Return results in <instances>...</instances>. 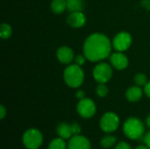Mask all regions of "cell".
<instances>
[{
	"label": "cell",
	"mask_w": 150,
	"mask_h": 149,
	"mask_svg": "<svg viewBox=\"0 0 150 149\" xmlns=\"http://www.w3.org/2000/svg\"><path fill=\"white\" fill-rule=\"evenodd\" d=\"M124 134L129 140L137 141L143 138L145 126L142 121L135 117L128 118L123 124Z\"/></svg>",
	"instance_id": "2"
},
{
	"label": "cell",
	"mask_w": 150,
	"mask_h": 149,
	"mask_svg": "<svg viewBox=\"0 0 150 149\" xmlns=\"http://www.w3.org/2000/svg\"><path fill=\"white\" fill-rule=\"evenodd\" d=\"M85 59H86V57L84 56V54L83 55H77L76 57V63L77 64V65H79V66H82V65H83L84 64V62H85Z\"/></svg>",
	"instance_id": "24"
},
{
	"label": "cell",
	"mask_w": 150,
	"mask_h": 149,
	"mask_svg": "<svg viewBox=\"0 0 150 149\" xmlns=\"http://www.w3.org/2000/svg\"><path fill=\"white\" fill-rule=\"evenodd\" d=\"M117 143V138L113 135H105L100 141V145L103 148L109 149L114 147Z\"/></svg>",
	"instance_id": "17"
},
{
	"label": "cell",
	"mask_w": 150,
	"mask_h": 149,
	"mask_svg": "<svg viewBox=\"0 0 150 149\" xmlns=\"http://www.w3.org/2000/svg\"><path fill=\"white\" fill-rule=\"evenodd\" d=\"M120 126L119 116L112 112H105L100 119V128L105 133H114Z\"/></svg>",
	"instance_id": "5"
},
{
	"label": "cell",
	"mask_w": 150,
	"mask_h": 149,
	"mask_svg": "<svg viewBox=\"0 0 150 149\" xmlns=\"http://www.w3.org/2000/svg\"><path fill=\"white\" fill-rule=\"evenodd\" d=\"M146 124H147V126L150 128V114L148 116V118L146 119Z\"/></svg>",
	"instance_id": "31"
},
{
	"label": "cell",
	"mask_w": 150,
	"mask_h": 149,
	"mask_svg": "<svg viewBox=\"0 0 150 149\" xmlns=\"http://www.w3.org/2000/svg\"><path fill=\"white\" fill-rule=\"evenodd\" d=\"M132 44V37L127 32H119L112 40V47L118 52H124L129 48Z\"/></svg>",
	"instance_id": "8"
},
{
	"label": "cell",
	"mask_w": 150,
	"mask_h": 149,
	"mask_svg": "<svg viewBox=\"0 0 150 149\" xmlns=\"http://www.w3.org/2000/svg\"><path fill=\"white\" fill-rule=\"evenodd\" d=\"M134 149H150L149 147H147L146 145H141V146H138L136 147Z\"/></svg>",
	"instance_id": "30"
},
{
	"label": "cell",
	"mask_w": 150,
	"mask_h": 149,
	"mask_svg": "<svg viewBox=\"0 0 150 149\" xmlns=\"http://www.w3.org/2000/svg\"><path fill=\"white\" fill-rule=\"evenodd\" d=\"M143 95V91L140 86H132L126 91V97L129 102L135 103L138 102Z\"/></svg>",
	"instance_id": "13"
},
{
	"label": "cell",
	"mask_w": 150,
	"mask_h": 149,
	"mask_svg": "<svg viewBox=\"0 0 150 149\" xmlns=\"http://www.w3.org/2000/svg\"><path fill=\"white\" fill-rule=\"evenodd\" d=\"M143 142H144V144H145L147 147H149L150 148V131L149 132H148V133L145 134V136L143 137Z\"/></svg>",
	"instance_id": "25"
},
{
	"label": "cell",
	"mask_w": 150,
	"mask_h": 149,
	"mask_svg": "<svg viewBox=\"0 0 150 149\" xmlns=\"http://www.w3.org/2000/svg\"><path fill=\"white\" fill-rule=\"evenodd\" d=\"M115 149H132V147H131L127 142L120 141V142H119V143L116 145Z\"/></svg>",
	"instance_id": "23"
},
{
	"label": "cell",
	"mask_w": 150,
	"mask_h": 149,
	"mask_svg": "<svg viewBox=\"0 0 150 149\" xmlns=\"http://www.w3.org/2000/svg\"><path fill=\"white\" fill-rule=\"evenodd\" d=\"M67 10L70 12L82 11L84 8V4L83 0H66Z\"/></svg>",
	"instance_id": "16"
},
{
	"label": "cell",
	"mask_w": 150,
	"mask_h": 149,
	"mask_svg": "<svg viewBox=\"0 0 150 149\" xmlns=\"http://www.w3.org/2000/svg\"><path fill=\"white\" fill-rule=\"evenodd\" d=\"M83 50L87 60L96 62L111 55L112 43L106 35L95 32L88 36L85 40Z\"/></svg>",
	"instance_id": "1"
},
{
	"label": "cell",
	"mask_w": 150,
	"mask_h": 149,
	"mask_svg": "<svg viewBox=\"0 0 150 149\" xmlns=\"http://www.w3.org/2000/svg\"><path fill=\"white\" fill-rule=\"evenodd\" d=\"M67 23L73 28H80L83 26L86 23V17L83 11H74L67 18Z\"/></svg>",
	"instance_id": "11"
},
{
	"label": "cell",
	"mask_w": 150,
	"mask_h": 149,
	"mask_svg": "<svg viewBox=\"0 0 150 149\" xmlns=\"http://www.w3.org/2000/svg\"><path fill=\"white\" fill-rule=\"evenodd\" d=\"M76 97L77 98H79V99H83V98H84L85 97V94H84V92L83 91V90H78L77 92H76Z\"/></svg>",
	"instance_id": "29"
},
{
	"label": "cell",
	"mask_w": 150,
	"mask_h": 149,
	"mask_svg": "<svg viewBox=\"0 0 150 149\" xmlns=\"http://www.w3.org/2000/svg\"><path fill=\"white\" fill-rule=\"evenodd\" d=\"M134 82L135 83L142 87V86H145L148 83V79L145 74L143 73H138L135 76H134Z\"/></svg>",
	"instance_id": "20"
},
{
	"label": "cell",
	"mask_w": 150,
	"mask_h": 149,
	"mask_svg": "<svg viewBox=\"0 0 150 149\" xmlns=\"http://www.w3.org/2000/svg\"><path fill=\"white\" fill-rule=\"evenodd\" d=\"M63 78L66 84L70 88L80 87L84 80V73L81 66L76 64H71L66 68L63 73Z\"/></svg>",
	"instance_id": "3"
},
{
	"label": "cell",
	"mask_w": 150,
	"mask_h": 149,
	"mask_svg": "<svg viewBox=\"0 0 150 149\" xmlns=\"http://www.w3.org/2000/svg\"><path fill=\"white\" fill-rule=\"evenodd\" d=\"M110 61L116 69L122 70L128 66V59L122 52H116L110 55Z\"/></svg>",
	"instance_id": "10"
},
{
	"label": "cell",
	"mask_w": 150,
	"mask_h": 149,
	"mask_svg": "<svg viewBox=\"0 0 150 149\" xmlns=\"http://www.w3.org/2000/svg\"><path fill=\"white\" fill-rule=\"evenodd\" d=\"M96 92L98 96H99L100 97H105L108 94V88L105 85V83H98L96 89Z\"/></svg>",
	"instance_id": "21"
},
{
	"label": "cell",
	"mask_w": 150,
	"mask_h": 149,
	"mask_svg": "<svg viewBox=\"0 0 150 149\" xmlns=\"http://www.w3.org/2000/svg\"><path fill=\"white\" fill-rule=\"evenodd\" d=\"M57 59L63 64H69L75 58L73 50L69 47H61L56 52Z\"/></svg>",
	"instance_id": "12"
},
{
	"label": "cell",
	"mask_w": 150,
	"mask_h": 149,
	"mask_svg": "<svg viewBox=\"0 0 150 149\" xmlns=\"http://www.w3.org/2000/svg\"><path fill=\"white\" fill-rule=\"evenodd\" d=\"M25 148L27 149H39L43 143V135L36 128L27 129L22 137Z\"/></svg>",
	"instance_id": "4"
},
{
	"label": "cell",
	"mask_w": 150,
	"mask_h": 149,
	"mask_svg": "<svg viewBox=\"0 0 150 149\" xmlns=\"http://www.w3.org/2000/svg\"><path fill=\"white\" fill-rule=\"evenodd\" d=\"M6 114H7V111H6L5 107L4 105H0V119H4V117L6 116Z\"/></svg>",
	"instance_id": "26"
},
{
	"label": "cell",
	"mask_w": 150,
	"mask_h": 149,
	"mask_svg": "<svg viewBox=\"0 0 150 149\" xmlns=\"http://www.w3.org/2000/svg\"><path fill=\"white\" fill-rule=\"evenodd\" d=\"M144 92L145 94L150 98V81L147 83V84L144 86Z\"/></svg>",
	"instance_id": "28"
},
{
	"label": "cell",
	"mask_w": 150,
	"mask_h": 149,
	"mask_svg": "<svg viewBox=\"0 0 150 149\" xmlns=\"http://www.w3.org/2000/svg\"><path fill=\"white\" fill-rule=\"evenodd\" d=\"M12 34V29L10 25L3 23L0 26V37L4 40L9 39Z\"/></svg>",
	"instance_id": "19"
},
{
	"label": "cell",
	"mask_w": 150,
	"mask_h": 149,
	"mask_svg": "<svg viewBox=\"0 0 150 149\" xmlns=\"http://www.w3.org/2000/svg\"><path fill=\"white\" fill-rule=\"evenodd\" d=\"M56 133L57 135L64 140H69L72 136V130H71V125L66 123V122H62L61 124H59V126L56 128Z\"/></svg>",
	"instance_id": "14"
},
{
	"label": "cell",
	"mask_w": 150,
	"mask_h": 149,
	"mask_svg": "<svg viewBox=\"0 0 150 149\" xmlns=\"http://www.w3.org/2000/svg\"><path fill=\"white\" fill-rule=\"evenodd\" d=\"M51 10L54 14H62L67 10L66 0H53L51 3Z\"/></svg>",
	"instance_id": "15"
},
{
	"label": "cell",
	"mask_w": 150,
	"mask_h": 149,
	"mask_svg": "<svg viewBox=\"0 0 150 149\" xmlns=\"http://www.w3.org/2000/svg\"><path fill=\"white\" fill-rule=\"evenodd\" d=\"M142 5L144 9L150 11V0H142Z\"/></svg>",
	"instance_id": "27"
},
{
	"label": "cell",
	"mask_w": 150,
	"mask_h": 149,
	"mask_svg": "<svg viewBox=\"0 0 150 149\" xmlns=\"http://www.w3.org/2000/svg\"><path fill=\"white\" fill-rule=\"evenodd\" d=\"M71 130H72L73 135H77V134H80V133L82 131V127L78 123H72L71 124Z\"/></svg>",
	"instance_id": "22"
},
{
	"label": "cell",
	"mask_w": 150,
	"mask_h": 149,
	"mask_svg": "<svg viewBox=\"0 0 150 149\" xmlns=\"http://www.w3.org/2000/svg\"><path fill=\"white\" fill-rule=\"evenodd\" d=\"M47 149H68V144L64 139L55 138L47 146Z\"/></svg>",
	"instance_id": "18"
},
{
	"label": "cell",
	"mask_w": 150,
	"mask_h": 149,
	"mask_svg": "<svg viewBox=\"0 0 150 149\" xmlns=\"http://www.w3.org/2000/svg\"><path fill=\"white\" fill-rule=\"evenodd\" d=\"M112 76V67L105 62L98 63L93 69V77L98 83H106Z\"/></svg>",
	"instance_id": "6"
},
{
	"label": "cell",
	"mask_w": 150,
	"mask_h": 149,
	"mask_svg": "<svg viewBox=\"0 0 150 149\" xmlns=\"http://www.w3.org/2000/svg\"><path fill=\"white\" fill-rule=\"evenodd\" d=\"M76 110L78 114L83 119H91L95 115L97 107L93 100L84 97L83 99H80V101L78 102Z\"/></svg>",
	"instance_id": "7"
},
{
	"label": "cell",
	"mask_w": 150,
	"mask_h": 149,
	"mask_svg": "<svg viewBox=\"0 0 150 149\" xmlns=\"http://www.w3.org/2000/svg\"><path fill=\"white\" fill-rule=\"evenodd\" d=\"M68 149H91V144L89 139L83 135H73L69 140Z\"/></svg>",
	"instance_id": "9"
}]
</instances>
